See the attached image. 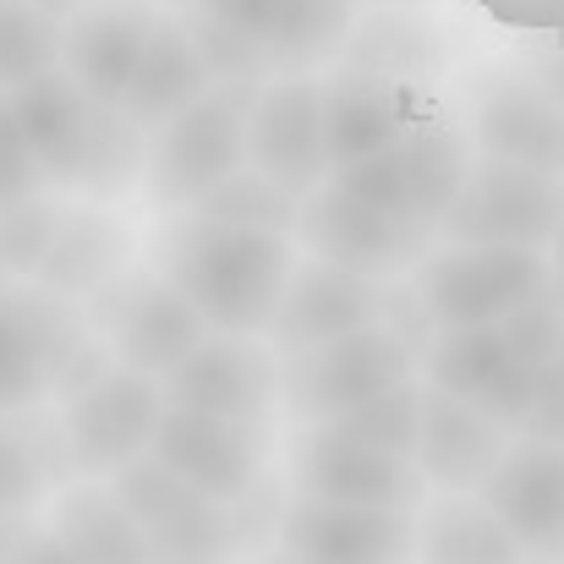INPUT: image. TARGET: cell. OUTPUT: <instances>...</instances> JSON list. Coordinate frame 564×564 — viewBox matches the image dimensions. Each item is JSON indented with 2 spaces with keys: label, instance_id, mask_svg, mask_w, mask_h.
<instances>
[{
  "label": "cell",
  "instance_id": "cell-11",
  "mask_svg": "<svg viewBox=\"0 0 564 564\" xmlns=\"http://www.w3.org/2000/svg\"><path fill=\"white\" fill-rule=\"evenodd\" d=\"M154 455L197 494L241 510L247 499H258V482L269 466V422H230V416H203V411L171 405L154 438Z\"/></svg>",
  "mask_w": 564,
  "mask_h": 564
},
{
  "label": "cell",
  "instance_id": "cell-21",
  "mask_svg": "<svg viewBox=\"0 0 564 564\" xmlns=\"http://www.w3.org/2000/svg\"><path fill=\"white\" fill-rule=\"evenodd\" d=\"M521 433L499 427L471 400H455L444 389L422 383V433H416V471L438 494H482L499 460L510 455Z\"/></svg>",
  "mask_w": 564,
  "mask_h": 564
},
{
  "label": "cell",
  "instance_id": "cell-8",
  "mask_svg": "<svg viewBox=\"0 0 564 564\" xmlns=\"http://www.w3.org/2000/svg\"><path fill=\"white\" fill-rule=\"evenodd\" d=\"M88 335L94 324L77 302L44 285H6L0 291V416L39 411Z\"/></svg>",
  "mask_w": 564,
  "mask_h": 564
},
{
  "label": "cell",
  "instance_id": "cell-42",
  "mask_svg": "<svg viewBox=\"0 0 564 564\" xmlns=\"http://www.w3.org/2000/svg\"><path fill=\"white\" fill-rule=\"evenodd\" d=\"M494 22L527 28V33H560L564 39V0H477Z\"/></svg>",
  "mask_w": 564,
  "mask_h": 564
},
{
  "label": "cell",
  "instance_id": "cell-5",
  "mask_svg": "<svg viewBox=\"0 0 564 564\" xmlns=\"http://www.w3.org/2000/svg\"><path fill=\"white\" fill-rule=\"evenodd\" d=\"M165 383L149 373H132V368H110L99 383L77 389L61 400V438H66V455H72V471L77 477H94V482H110L121 477L132 460L154 455V438L165 427Z\"/></svg>",
  "mask_w": 564,
  "mask_h": 564
},
{
  "label": "cell",
  "instance_id": "cell-41",
  "mask_svg": "<svg viewBox=\"0 0 564 564\" xmlns=\"http://www.w3.org/2000/svg\"><path fill=\"white\" fill-rule=\"evenodd\" d=\"M274 6H280V0H192L187 11L208 17L214 28H225V33L247 39V44H263V33H269V17H274Z\"/></svg>",
  "mask_w": 564,
  "mask_h": 564
},
{
  "label": "cell",
  "instance_id": "cell-23",
  "mask_svg": "<svg viewBox=\"0 0 564 564\" xmlns=\"http://www.w3.org/2000/svg\"><path fill=\"white\" fill-rule=\"evenodd\" d=\"M17 105V121L28 132V149L39 154L44 165V182L55 187H77L83 182V165H88V143H94V121H99V105L66 77V66L22 83L11 94Z\"/></svg>",
  "mask_w": 564,
  "mask_h": 564
},
{
  "label": "cell",
  "instance_id": "cell-18",
  "mask_svg": "<svg viewBox=\"0 0 564 564\" xmlns=\"http://www.w3.org/2000/svg\"><path fill=\"white\" fill-rule=\"evenodd\" d=\"M477 499L532 564H564V444L516 438Z\"/></svg>",
  "mask_w": 564,
  "mask_h": 564
},
{
  "label": "cell",
  "instance_id": "cell-32",
  "mask_svg": "<svg viewBox=\"0 0 564 564\" xmlns=\"http://www.w3.org/2000/svg\"><path fill=\"white\" fill-rule=\"evenodd\" d=\"M61 50H66V22L22 0H0V94H17L22 83L55 72Z\"/></svg>",
  "mask_w": 564,
  "mask_h": 564
},
{
  "label": "cell",
  "instance_id": "cell-43",
  "mask_svg": "<svg viewBox=\"0 0 564 564\" xmlns=\"http://www.w3.org/2000/svg\"><path fill=\"white\" fill-rule=\"evenodd\" d=\"M521 72H527V77H532V83H538V88H543V94H549V99L564 110V50H549V55L527 61Z\"/></svg>",
  "mask_w": 564,
  "mask_h": 564
},
{
  "label": "cell",
  "instance_id": "cell-12",
  "mask_svg": "<svg viewBox=\"0 0 564 564\" xmlns=\"http://www.w3.org/2000/svg\"><path fill=\"white\" fill-rule=\"evenodd\" d=\"M291 482H296V499H324V505H368V510H422L427 505V482L416 460L378 455L329 427L296 433Z\"/></svg>",
  "mask_w": 564,
  "mask_h": 564
},
{
  "label": "cell",
  "instance_id": "cell-16",
  "mask_svg": "<svg viewBox=\"0 0 564 564\" xmlns=\"http://www.w3.org/2000/svg\"><path fill=\"white\" fill-rule=\"evenodd\" d=\"M389 291L383 280H362V274H346L335 263H318V258H302L291 269V285L280 296V313H274V329H269V346L280 357H296V351H318L329 340H346V335H362L373 324H389Z\"/></svg>",
  "mask_w": 564,
  "mask_h": 564
},
{
  "label": "cell",
  "instance_id": "cell-50",
  "mask_svg": "<svg viewBox=\"0 0 564 564\" xmlns=\"http://www.w3.org/2000/svg\"><path fill=\"white\" fill-rule=\"evenodd\" d=\"M187 6H192V0H187Z\"/></svg>",
  "mask_w": 564,
  "mask_h": 564
},
{
  "label": "cell",
  "instance_id": "cell-38",
  "mask_svg": "<svg viewBox=\"0 0 564 564\" xmlns=\"http://www.w3.org/2000/svg\"><path fill=\"white\" fill-rule=\"evenodd\" d=\"M39 192H44V165L28 149V132L17 121L11 94H0V208H11L22 197H39Z\"/></svg>",
  "mask_w": 564,
  "mask_h": 564
},
{
  "label": "cell",
  "instance_id": "cell-46",
  "mask_svg": "<svg viewBox=\"0 0 564 564\" xmlns=\"http://www.w3.org/2000/svg\"><path fill=\"white\" fill-rule=\"evenodd\" d=\"M368 6H378V11H411L416 0H368Z\"/></svg>",
  "mask_w": 564,
  "mask_h": 564
},
{
  "label": "cell",
  "instance_id": "cell-17",
  "mask_svg": "<svg viewBox=\"0 0 564 564\" xmlns=\"http://www.w3.org/2000/svg\"><path fill=\"white\" fill-rule=\"evenodd\" d=\"M280 554L313 564H416V510L291 499L280 510Z\"/></svg>",
  "mask_w": 564,
  "mask_h": 564
},
{
  "label": "cell",
  "instance_id": "cell-44",
  "mask_svg": "<svg viewBox=\"0 0 564 564\" xmlns=\"http://www.w3.org/2000/svg\"><path fill=\"white\" fill-rule=\"evenodd\" d=\"M22 6H33V11H44V17H55V22H72L88 0H22Z\"/></svg>",
  "mask_w": 564,
  "mask_h": 564
},
{
  "label": "cell",
  "instance_id": "cell-15",
  "mask_svg": "<svg viewBox=\"0 0 564 564\" xmlns=\"http://www.w3.org/2000/svg\"><path fill=\"white\" fill-rule=\"evenodd\" d=\"M422 383L444 389L455 400H471L499 427L521 433V422H527V411L538 400L543 368L516 362L499 324L494 329H449V335H427V346H422Z\"/></svg>",
  "mask_w": 564,
  "mask_h": 564
},
{
  "label": "cell",
  "instance_id": "cell-39",
  "mask_svg": "<svg viewBox=\"0 0 564 564\" xmlns=\"http://www.w3.org/2000/svg\"><path fill=\"white\" fill-rule=\"evenodd\" d=\"M0 564H77L61 538L50 527H33V521H0Z\"/></svg>",
  "mask_w": 564,
  "mask_h": 564
},
{
  "label": "cell",
  "instance_id": "cell-10",
  "mask_svg": "<svg viewBox=\"0 0 564 564\" xmlns=\"http://www.w3.org/2000/svg\"><path fill=\"white\" fill-rule=\"evenodd\" d=\"M427 236L433 230H422L411 219H394V214H383L373 203L340 192L335 182L307 192L302 214H296V241L307 247V258L335 263V269L362 274V280L416 269L427 258Z\"/></svg>",
  "mask_w": 564,
  "mask_h": 564
},
{
  "label": "cell",
  "instance_id": "cell-29",
  "mask_svg": "<svg viewBox=\"0 0 564 564\" xmlns=\"http://www.w3.org/2000/svg\"><path fill=\"white\" fill-rule=\"evenodd\" d=\"M357 0H280L263 33V61L269 77H307V66H318L324 55H335L351 33Z\"/></svg>",
  "mask_w": 564,
  "mask_h": 564
},
{
  "label": "cell",
  "instance_id": "cell-14",
  "mask_svg": "<svg viewBox=\"0 0 564 564\" xmlns=\"http://www.w3.org/2000/svg\"><path fill=\"white\" fill-rule=\"evenodd\" d=\"M176 411L269 422L280 405V351L247 335H208L176 373L160 378Z\"/></svg>",
  "mask_w": 564,
  "mask_h": 564
},
{
  "label": "cell",
  "instance_id": "cell-26",
  "mask_svg": "<svg viewBox=\"0 0 564 564\" xmlns=\"http://www.w3.org/2000/svg\"><path fill=\"white\" fill-rule=\"evenodd\" d=\"M405 116L394 105V88L378 83L368 72H340L335 83H324V149H329V176L373 160L405 143Z\"/></svg>",
  "mask_w": 564,
  "mask_h": 564
},
{
  "label": "cell",
  "instance_id": "cell-9",
  "mask_svg": "<svg viewBox=\"0 0 564 564\" xmlns=\"http://www.w3.org/2000/svg\"><path fill=\"white\" fill-rule=\"evenodd\" d=\"M94 335L110 346V357L132 373L165 378L187 362L192 351L214 335L197 313L187 307V296H176L154 269H127L116 274L94 307H88Z\"/></svg>",
  "mask_w": 564,
  "mask_h": 564
},
{
  "label": "cell",
  "instance_id": "cell-37",
  "mask_svg": "<svg viewBox=\"0 0 564 564\" xmlns=\"http://www.w3.org/2000/svg\"><path fill=\"white\" fill-rule=\"evenodd\" d=\"M329 182H335L340 192H351V197H362V203H373V208H383V214H394V219H411V225H416V214H411V187H405V165H400V149L373 154V160H357V165L335 171Z\"/></svg>",
  "mask_w": 564,
  "mask_h": 564
},
{
  "label": "cell",
  "instance_id": "cell-30",
  "mask_svg": "<svg viewBox=\"0 0 564 564\" xmlns=\"http://www.w3.org/2000/svg\"><path fill=\"white\" fill-rule=\"evenodd\" d=\"M44 411V405H39ZM0 416V521H28V510L44 499L50 477H72V466L61 455H50L44 444H66L61 438V416L55 427H39L44 416Z\"/></svg>",
  "mask_w": 564,
  "mask_h": 564
},
{
  "label": "cell",
  "instance_id": "cell-2",
  "mask_svg": "<svg viewBox=\"0 0 564 564\" xmlns=\"http://www.w3.org/2000/svg\"><path fill=\"white\" fill-rule=\"evenodd\" d=\"M258 88L252 83H214L192 110L165 121L149 138L143 187L149 203L165 214H187L214 187L247 171V116Z\"/></svg>",
  "mask_w": 564,
  "mask_h": 564
},
{
  "label": "cell",
  "instance_id": "cell-25",
  "mask_svg": "<svg viewBox=\"0 0 564 564\" xmlns=\"http://www.w3.org/2000/svg\"><path fill=\"white\" fill-rule=\"evenodd\" d=\"M208 88H214V72H208L203 50L192 44L187 22L160 11L154 39H149V50H143V66H138V77H132L121 110H127L143 132H160L165 121H176L182 110H192Z\"/></svg>",
  "mask_w": 564,
  "mask_h": 564
},
{
  "label": "cell",
  "instance_id": "cell-47",
  "mask_svg": "<svg viewBox=\"0 0 564 564\" xmlns=\"http://www.w3.org/2000/svg\"><path fill=\"white\" fill-rule=\"evenodd\" d=\"M263 564H313V560H296V554H269Z\"/></svg>",
  "mask_w": 564,
  "mask_h": 564
},
{
  "label": "cell",
  "instance_id": "cell-33",
  "mask_svg": "<svg viewBox=\"0 0 564 564\" xmlns=\"http://www.w3.org/2000/svg\"><path fill=\"white\" fill-rule=\"evenodd\" d=\"M143 165H149V132L127 110L99 105L88 165H83V182L77 187L94 192V197H121V192H132V182H143Z\"/></svg>",
  "mask_w": 564,
  "mask_h": 564
},
{
  "label": "cell",
  "instance_id": "cell-13",
  "mask_svg": "<svg viewBox=\"0 0 564 564\" xmlns=\"http://www.w3.org/2000/svg\"><path fill=\"white\" fill-rule=\"evenodd\" d=\"M247 165L269 176L274 187L318 192L329 182V149H324V83L313 77H274L258 88L247 116Z\"/></svg>",
  "mask_w": 564,
  "mask_h": 564
},
{
  "label": "cell",
  "instance_id": "cell-31",
  "mask_svg": "<svg viewBox=\"0 0 564 564\" xmlns=\"http://www.w3.org/2000/svg\"><path fill=\"white\" fill-rule=\"evenodd\" d=\"M318 427H329V433H340V438H351V444H368V449H378V455L416 460V433H422V383L411 378V383H400V389L378 394V400L357 405V411H346V416H329V422H318Z\"/></svg>",
  "mask_w": 564,
  "mask_h": 564
},
{
  "label": "cell",
  "instance_id": "cell-35",
  "mask_svg": "<svg viewBox=\"0 0 564 564\" xmlns=\"http://www.w3.org/2000/svg\"><path fill=\"white\" fill-rule=\"evenodd\" d=\"M351 55H357L351 72H368V77H378V83L394 88L400 77L433 66L438 44H433V33H427L411 11H378L373 22L351 39Z\"/></svg>",
  "mask_w": 564,
  "mask_h": 564
},
{
  "label": "cell",
  "instance_id": "cell-48",
  "mask_svg": "<svg viewBox=\"0 0 564 564\" xmlns=\"http://www.w3.org/2000/svg\"><path fill=\"white\" fill-rule=\"evenodd\" d=\"M0 291H6V274H0Z\"/></svg>",
  "mask_w": 564,
  "mask_h": 564
},
{
  "label": "cell",
  "instance_id": "cell-34",
  "mask_svg": "<svg viewBox=\"0 0 564 564\" xmlns=\"http://www.w3.org/2000/svg\"><path fill=\"white\" fill-rule=\"evenodd\" d=\"M203 219H219V225H241V230H274V236H296V214H302V197L285 187H274L269 176H258L252 165L241 176H230L225 187H214L197 208Z\"/></svg>",
  "mask_w": 564,
  "mask_h": 564
},
{
  "label": "cell",
  "instance_id": "cell-19",
  "mask_svg": "<svg viewBox=\"0 0 564 564\" xmlns=\"http://www.w3.org/2000/svg\"><path fill=\"white\" fill-rule=\"evenodd\" d=\"M160 11L149 0H88L66 22L61 66L94 105H127V88L143 66V50L154 39Z\"/></svg>",
  "mask_w": 564,
  "mask_h": 564
},
{
  "label": "cell",
  "instance_id": "cell-7",
  "mask_svg": "<svg viewBox=\"0 0 564 564\" xmlns=\"http://www.w3.org/2000/svg\"><path fill=\"white\" fill-rule=\"evenodd\" d=\"M110 488L132 510L154 564H230V554L241 549L236 510L182 482L160 455L132 460L121 477H110Z\"/></svg>",
  "mask_w": 564,
  "mask_h": 564
},
{
  "label": "cell",
  "instance_id": "cell-24",
  "mask_svg": "<svg viewBox=\"0 0 564 564\" xmlns=\"http://www.w3.org/2000/svg\"><path fill=\"white\" fill-rule=\"evenodd\" d=\"M50 532L61 538V549L77 564H154L121 494L110 482H94V477H72L55 488Z\"/></svg>",
  "mask_w": 564,
  "mask_h": 564
},
{
  "label": "cell",
  "instance_id": "cell-20",
  "mask_svg": "<svg viewBox=\"0 0 564 564\" xmlns=\"http://www.w3.org/2000/svg\"><path fill=\"white\" fill-rule=\"evenodd\" d=\"M471 138L488 160L564 176V110L527 72H488L471 94Z\"/></svg>",
  "mask_w": 564,
  "mask_h": 564
},
{
  "label": "cell",
  "instance_id": "cell-40",
  "mask_svg": "<svg viewBox=\"0 0 564 564\" xmlns=\"http://www.w3.org/2000/svg\"><path fill=\"white\" fill-rule=\"evenodd\" d=\"M521 438H543V444H564V351L543 368L538 400L521 422Z\"/></svg>",
  "mask_w": 564,
  "mask_h": 564
},
{
  "label": "cell",
  "instance_id": "cell-3",
  "mask_svg": "<svg viewBox=\"0 0 564 564\" xmlns=\"http://www.w3.org/2000/svg\"><path fill=\"white\" fill-rule=\"evenodd\" d=\"M554 285V263L521 247H438L411 269L416 313L433 335L494 329Z\"/></svg>",
  "mask_w": 564,
  "mask_h": 564
},
{
  "label": "cell",
  "instance_id": "cell-49",
  "mask_svg": "<svg viewBox=\"0 0 564 564\" xmlns=\"http://www.w3.org/2000/svg\"><path fill=\"white\" fill-rule=\"evenodd\" d=\"M527 564H532V560H527Z\"/></svg>",
  "mask_w": 564,
  "mask_h": 564
},
{
  "label": "cell",
  "instance_id": "cell-1",
  "mask_svg": "<svg viewBox=\"0 0 564 564\" xmlns=\"http://www.w3.org/2000/svg\"><path fill=\"white\" fill-rule=\"evenodd\" d=\"M149 269L176 296H187V307L214 335L263 340L291 285L296 247L274 230H241L203 214H165V225L149 241Z\"/></svg>",
  "mask_w": 564,
  "mask_h": 564
},
{
  "label": "cell",
  "instance_id": "cell-6",
  "mask_svg": "<svg viewBox=\"0 0 564 564\" xmlns=\"http://www.w3.org/2000/svg\"><path fill=\"white\" fill-rule=\"evenodd\" d=\"M564 219V176L510 165V160H477L460 197L449 203L438 236L444 247H521L543 252L554 247Z\"/></svg>",
  "mask_w": 564,
  "mask_h": 564
},
{
  "label": "cell",
  "instance_id": "cell-27",
  "mask_svg": "<svg viewBox=\"0 0 564 564\" xmlns=\"http://www.w3.org/2000/svg\"><path fill=\"white\" fill-rule=\"evenodd\" d=\"M416 564H527L477 494H433L416 510Z\"/></svg>",
  "mask_w": 564,
  "mask_h": 564
},
{
  "label": "cell",
  "instance_id": "cell-45",
  "mask_svg": "<svg viewBox=\"0 0 564 564\" xmlns=\"http://www.w3.org/2000/svg\"><path fill=\"white\" fill-rule=\"evenodd\" d=\"M554 285L564 291V219H560V230H554Z\"/></svg>",
  "mask_w": 564,
  "mask_h": 564
},
{
  "label": "cell",
  "instance_id": "cell-22",
  "mask_svg": "<svg viewBox=\"0 0 564 564\" xmlns=\"http://www.w3.org/2000/svg\"><path fill=\"white\" fill-rule=\"evenodd\" d=\"M127 258H132V230L121 214H110L105 203H72L61 208V225H55V241L33 274V285L66 296V302H94L116 274H127Z\"/></svg>",
  "mask_w": 564,
  "mask_h": 564
},
{
  "label": "cell",
  "instance_id": "cell-28",
  "mask_svg": "<svg viewBox=\"0 0 564 564\" xmlns=\"http://www.w3.org/2000/svg\"><path fill=\"white\" fill-rule=\"evenodd\" d=\"M400 165H405V187H411V214H416V225L438 236L449 203L460 197L466 176H471V165H477L471 149H466V138H460L455 127L422 121V127L405 132V143H400Z\"/></svg>",
  "mask_w": 564,
  "mask_h": 564
},
{
  "label": "cell",
  "instance_id": "cell-36",
  "mask_svg": "<svg viewBox=\"0 0 564 564\" xmlns=\"http://www.w3.org/2000/svg\"><path fill=\"white\" fill-rule=\"evenodd\" d=\"M55 225H61V203L44 192L0 208V274H39L55 241Z\"/></svg>",
  "mask_w": 564,
  "mask_h": 564
},
{
  "label": "cell",
  "instance_id": "cell-4",
  "mask_svg": "<svg viewBox=\"0 0 564 564\" xmlns=\"http://www.w3.org/2000/svg\"><path fill=\"white\" fill-rule=\"evenodd\" d=\"M416 373H422V346L394 324H373L318 351L280 357V400L302 416V427H318L329 416H346L378 394L411 383Z\"/></svg>",
  "mask_w": 564,
  "mask_h": 564
}]
</instances>
